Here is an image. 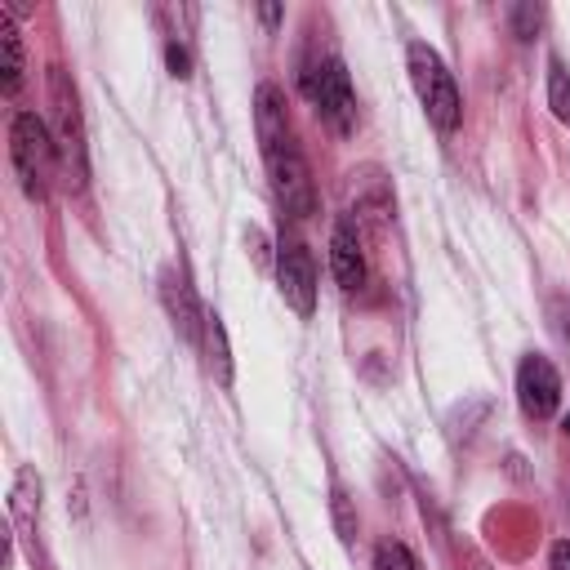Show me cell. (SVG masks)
I'll return each mask as SVG.
<instances>
[{"label":"cell","mask_w":570,"mask_h":570,"mask_svg":"<svg viewBox=\"0 0 570 570\" xmlns=\"http://www.w3.org/2000/svg\"><path fill=\"white\" fill-rule=\"evenodd\" d=\"M374 570H419V561L401 539H383L374 548Z\"/></svg>","instance_id":"9a60e30c"},{"label":"cell","mask_w":570,"mask_h":570,"mask_svg":"<svg viewBox=\"0 0 570 570\" xmlns=\"http://www.w3.org/2000/svg\"><path fill=\"white\" fill-rule=\"evenodd\" d=\"M561 428H566V436H570V414H566V419H561Z\"/></svg>","instance_id":"44dd1931"},{"label":"cell","mask_w":570,"mask_h":570,"mask_svg":"<svg viewBox=\"0 0 570 570\" xmlns=\"http://www.w3.org/2000/svg\"><path fill=\"white\" fill-rule=\"evenodd\" d=\"M517 401L530 419H552L557 405H561V379H557V365L539 352H530L521 365H517Z\"/></svg>","instance_id":"52a82bcc"},{"label":"cell","mask_w":570,"mask_h":570,"mask_svg":"<svg viewBox=\"0 0 570 570\" xmlns=\"http://www.w3.org/2000/svg\"><path fill=\"white\" fill-rule=\"evenodd\" d=\"M22 71H27V58H22V36H18L13 9L0 4V89L9 98L22 89Z\"/></svg>","instance_id":"7c38bea8"},{"label":"cell","mask_w":570,"mask_h":570,"mask_svg":"<svg viewBox=\"0 0 570 570\" xmlns=\"http://www.w3.org/2000/svg\"><path fill=\"white\" fill-rule=\"evenodd\" d=\"M548 107H552V116L561 125H570V76H566V67L557 58L548 62Z\"/></svg>","instance_id":"5bb4252c"},{"label":"cell","mask_w":570,"mask_h":570,"mask_svg":"<svg viewBox=\"0 0 570 570\" xmlns=\"http://www.w3.org/2000/svg\"><path fill=\"white\" fill-rule=\"evenodd\" d=\"M303 94L312 98V107L321 111V120L338 134L356 129V94H352V76L338 58H316L303 67Z\"/></svg>","instance_id":"277c9868"},{"label":"cell","mask_w":570,"mask_h":570,"mask_svg":"<svg viewBox=\"0 0 570 570\" xmlns=\"http://www.w3.org/2000/svg\"><path fill=\"white\" fill-rule=\"evenodd\" d=\"M9 517H13V530L27 548V557L36 561V521H40V476H36V468H18L13 490H9Z\"/></svg>","instance_id":"30bf717a"},{"label":"cell","mask_w":570,"mask_h":570,"mask_svg":"<svg viewBox=\"0 0 570 570\" xmlns=\"http://www.w3.org/2000/svg\"><path fill=\"white\" fill-rule=\"evenodd\" d=\"M330 267H334V281L343 289H361L365 285V254H361V236L352 223H338L334 236H330Z\"/></svg>","instance_id":"8fae6325"},{"label":"cell","mask_w":570,"mask_h":570,"mask_svg":"<svg viewBox=\"0 0 570 570\" xmlns=\"http://www.w3.org/2000/svg\"><path fill=\"white\" fill-rule=\"evenodd\" d=\"M200 343H205V361H209V374L227 387L232 383V347H227V330H223V316L218 312H205V330H200Z\"/></svg>","instance_id":"4fadbf2b"},{"label":"cell","mask_w":570,"mask_h":570,"mask_svg":"<svg viewBox=\"0 0 570 570\" xmlns=\"http://www.w3.org/2000/svg\"><path fill=\"white\" fill-rule=\"evenodd\" d=\"M539 22H543V9H534V4H517V9H512V31H517L521 40H530V36L539 31Z\"/></svg>","instance_id":"e0dca14e"},{"label":"cell","mask_w":570,"mask_h":570,"mask_svg":"<svg viewBox=\"0 0 570 570\" xmlns=\"http://www.w3.org/2000/svg\"><path fill=\"white\" fill-rule=\"evenodd\" d=\"M276 285H281V298L298 316L316 312V263H312V249L303 240H285L281 245V254H276Z\"/></svg>","instance_id":"8992f818"},{"label":"cell","mask_w":570,"mask_h":570,"mask_svg":"<svg viewBox=\"0 0 570 570\" xmlns=\"http://www.w3.org/2000/svg\"><path fill=\"white\" fill-rule=\"evenodd\" d=\"M9 160H13V174H18L22 191L31 200H45L49 183H53V169H58V147H53L49 125L36 111H18L13 116V125H9Z\"/></svg>","instance_id":"3957f363"},{"label":"cell","mask_w":570,"mask_h":570,"mask_svg":"<svg viewBox=\"0 0 570 570\" xmlns=\"http://www.w3.org/2000/svg\"><path fill=\"white\" fill-rule=\"evenodd\" d=\"M49 134L58 147V165L67 174L71 187H85L89 178V151H85V116H80V98L76 85L62 67H49Z\"/></svg>","instance_id":"6da1fadb"},{"label":"cell","mask_w":570,"mask_h":570,"mask_svg":"<svg viewBox=\"0 0 570 570\" xmlns=\"http://www.w3.org/2000/svg\"><path fill=\"white\" fill-rule=\"evenodd\" d=\"M330 512H334V530H338V539L343 543H352L356 539V512H352V499L334 485V494H330Z\"/></svg>","instance_id":"2e32d148"},{"label":"cell","mask_w":570,"mask_h":570,"mask_svg":"<svg viewBox=\"0 0 570 570\" xmlns=\"http://www.w3.org/2000/svg\"><path fill=\"white\" fill-rule=\"evenodd\" d=\"M165 62H169V71H174L178 80H187V76H191V58H187V49H183L178 40H169V45H165Z\"/></svg>","instance_id":"ac0fdd59"},{"label":"cell","mask_w":570,"mask_h":570,"mask_svg":"<svg viewBox=\"0 0 570 570\" xmlns=\"http://www.w3.org/2000/svg\"><path fill=\"white\" fill-rule=\"evenodd\" d=\"M258 18H263V22H276V18H281V9H276V4H263V9H258Z\"/></svg>","instance_id":"ffe728a7"},{"label":"cell","mask_w":570,"mask_h":570,"mask_svg":"<svg viewBox=\"0 0 570 570\" xmlns=\"http://www.w3.org/2000/svg\"><path fill=\"white\" fill-rule=\"evenodd\" d=\"M254 129H258V142H263V156L289 147V111H285V94L276 85H258L254 89Z\"/></svg>","instance_id":"9c48e42d"},{"label":"cell","mask_w":570,"mask_h":570,"mask_svg":"<svg viewBox=\"0 0 570 570\" xmlns=\"http://www.w3.org/2000/svg\"><path fill=\"white\" fill-rule=\"evenodd\" d=\"M405 67H410V85H414V94H419L428 120H432L441 134H454L459 120H463V98H459L454 76L445 71L441 53H436L432 45H423V40H410Z\"/></svg>","instance_id":"7a4b0ae2"},{"label":"cell","mask_w":570,"mask_h":570,"mask_svg":"<svg viewBox=\"0 0 570 570\" xmlns=\"http://www.w3.org/2000/svg\"><path fill=\"white\" fill-rule=\"evenodd\" d=\"M548 570H570V539H557L548 552Z\"/></svg>","instance_id":"d6986e66"},{"label":"cell","mask_w":570,"mask_h":570,"mask_svg":"<svg viewBox=\"0 0 570 570\" xmlns=\"http://www.w3.org/2000/svg\"><path fill=\"white\" fill-rule=\"evenodd\" d=\"M160 303H165V312H169L174 330H178L187 343H200L205 312H200V303H196V294H191V285H187V272H183V267H165V272H160Z\"/></svg>","instance_id":"ba28073f"},{"label":"cell","mask_w":570,"mask_h":570,"mask_svg":"<svg viewBox=\"0 0 570 570\" xmlns=\"http://www.w3.org/2000/svg\"><path fill=\"white\" fill-rule=\"evenodd\" d=\"M267 174H272V191L285 205V214H294V218L316 214V183H312V169L294 142L267 156Z\"/></svg>","instance_id":"5b68a950"}]
</instances>
